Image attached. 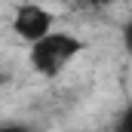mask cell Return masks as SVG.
<instances>
[{
	"label": "cell",
	"instance_id": "5b68a950",
	"mask_svg": "<svg viewBox=\"0 0 132 132\" xmlns=\"http://www.w3.org/2000/svg\"><path fill=\"white\" fill-rule=\"evenodd\" d=\"M0 132H37L25 120H0Z\"/></svg>",
	"mask_w": 132,
	"mask_h": 132
},
{
	"label": "cell",
	"instance_id": "6da1fadb",
	"mask_svg": "<svg viewBox=\"0 0 132 132\" xmlns=\"http://www.w3.org/2000/svg\"><path fill=\"white\" fill-rule=\"evenodd\" d=\"M86 49V40L71 31H52L28 49V62L40 77H59L80 52Z\"/></svg>",
	"mask_w": 132,
	"mask_h": 132
},
{
	"label": "cell",
	"instance_id": "277c9868",
	"mask_svg": "<svg viewBox=\"0 0 132 132\" xmlns=\"http://www.w3.org/2000/svg\"><path fill=\"white\" fill-rule=\"evenodd\" d=\"M120 43H123V52L129 55V62H132V15L120 25Z\"/></svg>",
	"mask_w": 132,
	"mask_h": 132
},
{
	"label": "cell",
	"instance_id": "8992f818",
	"mask_svg": "<svg viewBox=\"0 0 132 132\" xmlns=\"http://www.w3.org/2000/svg\"><path fill=\"white\" fill-rule=\"evenodd\" d=\"M0 80H3V77H0Z\"/></svg>",
	"mask_w": 132,
	"mask_h": 132
},
{
	"label": "cell",
	"instance_id": "7a4b0ae2",
	"mask_svg": "<svg viewBox=\"0 0 132 132\" xmlns=\"http://www.w3.org/2000/svg\"><path fill=\"white\" fill-rule=\"evenodd\" d=\"M9 28H12V34L19 40H25L28 46H34V43H40L43 37H49L55 31V15L46 6H40V3H19L12 9Z\"/></svg>",
	"mask_w": 132,
	"mask_h": 132
},
{
	"label": "cell",
	"instance_id": "3957f363",
	"mask_svg": "<svg viewBox=\"0 0 132 132\" xmlns=\"http://www.w3.org/2000/svg\"><path fill=\"white\" fill-rule=\"evenodd\" d=\"M111 132H132V101L120 108V114L114 117V126H111Z\"/></svg>",
	"mask_w": 132,
	"mask_h": 132
}]
</instances>
